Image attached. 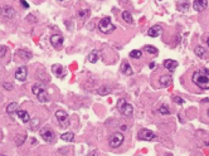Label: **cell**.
<instances>
[{"label":"cell","instance_id":"cell-7","mask_svg":"<svg viewBox=\"0 0 209 156\" xmlns=\"http://www.w3.org/2000/svg\"><path fill=\"white\" fill-rule=\"evenodd\" d=\"M138 137H139L140 140H144V141H152L154 139H156L155 133H154L152 131H150V130H145V129L141 130V131L139 132Z\"/></svg>","mask_w":209,"mask_h":156},{"label":"cell","instance_id":"cell-15","mask_svg":"<svg viewBox=\"0 0 209 156\" xmlns=\"http://www.w3.org/2000/svg\"><path fill=\"white\" fill-rule=\"evenodd\" d=\"M121 72H122V74H125V76H131L134 73V71H132V68H131L129 62H123V63L121 64Z\"/></svg>","mask_w":209,"mask_h":156},{"label":"cell","instance_id":"cell-27","mask_svg":"<svg viewBox=\"0 0 209 156\" xmlns=\"http://www.w3.org/2000/svg\"><path fill=\"white\" fill-rule=\"evenodd\" d=\"M189 6H190L189 0H179V2H178V8H179V10H186Z\"/></svg>","mask_w":209,"mask_h":156},{"label":"cell","instance_id":"cell-24","mask_svg":"<svg viewBox=\"0 0 209 156\" xmlns=\"http://www.w3.org/2000/svg\"><path fill=\"white\" fill-rule=\"evenodd\" d=\"M18 56L20 57V58H23V59H30L32 58V53L30 52H28V50H25V49H20V50H18Z\"/></svg>","mask_w":209,"mask_h":156},{"label":"cell","instance_id":"cell-37","mask_svg":"<svg viewBox=\"0 0 209 156\" xmlns=\"http://www.w3.org/2000/svg\"><path fill=\"white\" fill-rule=\"evenodd\" d=\"M154 67H155V63L152 62V63H150V68H154Z\"/></svg>","mask_w":209,"mask_h":156},{"label":"cell","instance_id":"cell-6","mask_svg":"<svg viewBox=\"0 0 209 156\" xmlns=\"http://www.w3.org/2000/svg\"><path fill=\"white\" fill-rule=\"evenodd\" d=\"M56 118H57V121L59 123V126H62V127H67L69 125V116H68V113L64 112L63 110H58L56 112Z\"/></svg>","mask_w":209,"mask_h":156},{"label":"cell","instance_id":"cell-34","mask_svg":"<svg viewBox=\"0 0 209 156\" xmlns=\"http://www.w3.org/2000/svg\"><path fill=\"white\" fill-rule=\"evenodd\" d=\"M4 88L8 89V91H12L13 89V86L10 85V83H4Z\"/></svg>","mask_w":209,"mask_h":156},{"label":"cell","instance_id":"cell-26","mask_svg":"<svg viewBox=\"0 0 209 156\" xmlns=\"http://www.w3.org/2000/svg\"><path fill=\"white\" fill-rule=\"evenodd\" d=\"M61 139L63 141H67V142H72L75 140V135H73V132H66V133H62Z\"/></svg>","mask_w":209,"mask_h":156},{"label":"cell","instance_id":"cell-25","mask_svg":"<svg viewBox=\"0 0 209 156\" xmlns=\"http://www.w3.org/2000/svg\"><path fill=\"white\" fill-rule=\"evenodd\" d=\"M78 16H79V18H81L82 20L87 19V18L90 16V9H87V8L79 9V10H78Z\"/></svg>","mask_w":209,"mask_h":156},{"label":"cell","instance_id":"cell-10","mask_svg":"<svg viewBox=\"0 0 209 156\" xmlns=\"http://www.w3.org/2000/svg\"><path fill=\"white\" fill-rule=\"evenodd\" d=\"M208 6V0H194L193 3V8L195 12H204Z\"/></svg>","mask_w":209,"mask_h":156},{"label":"cell","instance_id":"cell-42","mask_svg":"<svg viewBox=\"0 0 209 156\" xmlns=\"http://www.w3.org/2000/svg\"><path fill=\"white\" fill-rule=\"evenodd\" d=\"M159 2H160V0H159Z\"/></svg>","mask_w":209,"mask_h":156},{"label":"cell","instance_id":"cell-36","mask_svg":"<svg viewBox=\"0 0 209 156\" xmlns=\"http://www.w3.org/2000/svg\"><path fill=\"white\" fill-rule=\"evenodd\" d=\"M121 130L122 131H126L127 130V126H121Z\"/></svg>","mask_w":209,"mask_h":156},{"label":"cell","instance_id":"cell-21","mask_svg":"<svg viewBox=\"0 0 209 156\" xmlns=\"http://www.w3.org/2000/svg\"><path fill=\"white\" fill-rule=\"evenodd\" d=\"M194 53H195V56L198 57V58H205V56H207V52H205V48H203V47H196L195 49H194Z\"/></svg>","mask_w":209,"mask_h":156},{"label":"cell","instance_id":"cell-5","mask_svg":"<svg viewBox=\"0 0 209 156\" xmlns=\"http://www.w3.org/2000/svg\"><path fill=\"white\" fill-rule=\"evenodd\" d=\"M123 143V135L120 132H115L108 140V145L111 149H117Z\"/></svg>","mask_w":209,"mask_h":156},{"label":"cell","instance_id":"cell-39","mask_svg":"<svg viewBox=\"0 0 209 156\" xmlns=\"http://www.w3.org/2000/svg\"><path fill=\"white\" fill-rule=\"evenodd\" d=\"M208 116H209V108H208Z\"/></svg>","mask_w":209,"mask_h":156},{"label":"cell","instance_id":"cell-2","mask_svg":"<svg viewBox=\"0 0 209 156\" xmlns=\"http://www.w3.org/2000/svg\"><path fill=\"white\" fill-rule=\"evenodd\" d=\"M98 29L101 30L102 33H105V34H111V33L115 32L116 27H115V25L111 23V19L106 16V18H102V19L100 20V23H98Z\"/></svg>","mask_w":209,"mask_h":156},{"label":"cell","instance_id":"cell-14","mask_svg":"<svg viewBox=\"0 0 209 156\" xmlns=\"http://www.w3.org/2000/svg\"><path fill=\"white\" fill-rule=\"evenodd\" d=\"M164 67L168 69L169 72H174L175 69H176V67L179 66V63H178L176 60H173V59H166V60H164Z\"/></svg>","mask_w":209,"mask_h":156},{"label":"cell","instance_id":"cell-29","mask_svg":"<svg viewBox=\"0 0 209 156\" xmlns=\"http://www.w3.org/2000/svg\"><path fill=\"white\" fill-rule=\"evenodd\" d=\"M130 57H131V58H136V59H139V58L142 57V52H141V50H131V52H130Z\"/></svg>","mask_w":209,"mask_h":156},{"label":"cell","instance_id":"cell-16","mask_svg":"<svg viewBox=\"0 0 209 156\" xmlns=\"http://www.w3.org/2000/svg\"><path fill=\"white\" fill-rule=\"evenodd\" d=\"M37 98L39 100V102H42V103H47V102H49L50 101V98H49V95L47 93V91H46V88L44 89H42L38 95H37Z\"/></svg>","mask_w":209,"mask_h":156},{"label":"cell","instance_id":"cell-1","mask_svg":"<svg viewBox=\"0 0 209 156\" xmlns=\"http://www.w3.org/2000/svg\"><path fill=\"white\" fill-rule=\"evenodd\" d=\"M193 83L200 89H209V72L205 69H198L192 76Z\"/></svg>","mask_w":209,"mask_h":156},{"label":"cell","instance_id":"cell-41","mask_svg":"<svg viewBox=\"0 0 209 156\" xmlns=\"http://www.w3.org/2000/svg\"><path fill=\"white\" fill-rule=\"evenodd\" d=\"M59 2H61V0H59Z\"/></svg>","mask_w":209,"mask_h":156},{"label":"cell","instance_id":"cell-8","mask_svg":"<svg viewBox=\"0 0 209 156\" xmlns=\"http://www.w3.org/2000/svg\"><path fill=\"white\" fill-rule=\"evenodd\" d=\"M0 13H2L3 16L8 18V19H14L16 16V12H15V10L12 6H9V5L0 8Z\"/></svg>","mask_w":209,"mask_h":156},{"label":"cell","instance_id":"cell-18","mask_svg":"<svg viewBox=\"0 0 209 156\" xmlns=\"http://www.w3.org/2000/svg\"><path fill=\"white\" fill-rule=\"evenodd\" d=\"M159 85L161 87H168L171 85V77L170 76H161L159 78Z\"/></svg>","mask_w":209,"mask_h":156},{"label":"cell","instance_id":"cell-17","mask_svg":"<svg viewBox=\"0 0 209 156\" xmlns=\"http://www.w3.org/2000/svg\"><path fill=\"white\" fill-rule=\"evenodd\" d=\"M16 113H18V117L22 120L24 123H27V122L30 121V116H29V113H28L25 110H18Z\"/></svg>","mask_w":209,"mask_h":156},{"label":"cell","instance_id":"cell-11","mask_svg":"<svg viewBox=\"0 0 209 156\" xmlns=\"http://www.w3.org/2000/svg\"><path fill=\"white\" fill-rule=\"evenodd\" d=\"M27 76H28V68L25 67V66H23V67H19L18 69H16V72H15V78L18 79V81H25L27 79Z\"/></svg>","mask_w":209,"mask_h":156},{"label":"cell","instance_id":"cell-13","mask_svg":"<svg viewBox=\"0 0 209 156\" xmlns=\"http://www.w3.org/2000/svg\"><path fill=\"white\" fill-rule=\"evenodd\" d=\"M52 71H53L54 76H57L58 78H63L66 76V71H64L63 66H61V64H53L52 66Z\"/></svg>","mask_w":209,"mask_h":156},{"label":"cell","instance_id":"cell-33","mask_svg":"<svg viewBox=\"0 0 209 156\" xmlns=\"http://www.w3.org/2000/svg\"><path fill=\"white\" fill-rule=\"evenodd\" d=\"M6 47H0V57H4L6 54Z\"/></svg>","mask_w":209,"mask_h":156},{"label":"cell","instance_id":"cell-4","mask_svg":"<svg viewBox=\"0 0 209 156\" xmlns=\"http://www.w3.org/2000/svg\"><path fill=\"white\" fill-rule=\"evenodd\" d=\"M39 133H40V136L43 137V140H44L46 142H48V143H53V142H56V133H54V131L52 130V129H49V127L40 129Z\"/></svg>","mask_w":209,"mask_h":156},{"label":"cell","instance_id":"cell-22","mask_svg":"<svg viewBox=\"0 0 209 156\" xmlns=\"http://www.w3.org/2000/svg\"><path fill=\"white\" fill-rule=\"evenodd\" d=\"M16 111H18V103L16 102L9 103L8 107H6V113H9V115H13V113H15Z\"/></svg>","mask_w":209,"mask_h":156},{"label":"cell","instance_id":"cell-19","mask_svg":"<svg viewBox=\"0 0 209 156\" xmlns=\"http://www.w3.org/2000/svg\"><path fill=\"white\" fill-rule=\"evenodd\" d=\"M98 58H100V54H98L97 50H92L91 53L88 54V57H87L90 63H96V62L98 60Z\"/></svg>","mask_w":209,"mask_h":156},{"label":"cell","instance_id":"cell-12","mask_svg":"<svg viewBox=\"0 0 209 156\" xmlns=\"http://www.w3.org/2000/svg\"><path fill=\"white\" fill-rule=\"evenodd\" d=\"M161 33H163V28L160 25H154V27L149 28V30H148V35L151 38L159 37V35H161Z\"/></svg>","mask_w":209,"mask_h":156},{"label":"cell","instance_id":"cell-31","mask_svg":"<svg viewBox=\"0 0 209 156\" xmlns=\"http://www.w3.org/2000/svg\"><path fill=\"white\" fill-rule=\"evenodd\" d=\"M159 112L161 113V115H169L170 113V110H169V106L166 105H163L160 108H159Z\"/></svg>","mask_w":209,"mask_h":156},{"label":"cell","instance_id":"cell-30","mask_svg":"<svg viewBox=\"0 0 209 156\" xmlns=\"http://www.w3.org/2000/svg\"><path fill=\"white\" fill-rule=\"evenodd\" d=\"M42 89H44V87L43 86H42V85H39V83H37V85H34L33 87H32V92L34 93V95L37 96L38 95V93L42 91Z\"/></svg>","mask_w":209,"mask_h":156},{"label":"cell","instance_id":"cell-20","mask_svg":"<svg viewBox=\"0 0 209 156\" xmlns=\"http://www.w3.org/2000/svg\"><path fill=\"white\" fill-rule=\"evenodd\" d=\"M111 92H112V88L108 87V86H101L97 89V93H98V95H101V96H107V95H110Z\"/></svg>","mask_w":209,"mask_h":156},{"label":"cell","instance_id":"cell-9","mask_svg":"<svg viewBox=\"0 0 209 156\" xmlns=\"http://www.w3.org/2000/svg\"><path fill=\"white\" fill-rule=\"evenodd\" d=\"M50 44L56 49H61L62 45H63V37L61 34H53L50 37Z\"/></svg>","mask_w":209,"mask_h":156},{"label":"cell","instance_id":"cell-38","mask_svg":"<svg viewBox=\"0 0 209 156\" xmlns=\"http://www.w3.org/2000/svg\"><path fill=\"white\" fill-rule=\"evenodd\" d=\"M207 45H208V47H209V38H208V39H207Z\"/></svg>","mask_w":209,"mask_h":156},{"label":"cell","instance_id":"cell-23","mask_svg":"<svg viewBox=\"0 0 209 156\" xmlns=\"http://www.w3.org/2000/svg\"><path fill=\"white\" fill-rule=\"evenodd\" d=\"M122 19H123L127 24H134L132 15H131V13H130V12H127V10H125V12L122 13Z\"/></svg>","mask_w":209,"mask_h":156},{"label":"cell","instance_id":"cell-3","mask_svg":"<svg viewBox=\"0 0 209 156\" xmlns=\"http://www.w3.org/2000/svg\"><path fill=\"white\" fill-rule=\"evenodd\" d=\"M117 108H119V111H120V113L121 115H123V116H131L132 115V112H134V107H132V105H130V103H127V102H125V100H120L119 101V103H117Z\"/></svg>","mask_w":209,"mask_h":156},{"label":"cell","instance_id":"cell-35","mask_svg":"<svg viewBox=\"0 0 209 156\" xmlns=\"http://www.w3.org/2000/svg\"><path fill=\"white\" fill-rule=\"evenodd\" d=\"M20 4H22V5H23L25 9H28V8H29V5H28V3L25 2V0H20Z\"/></svg>","mask_w":209,"mask_h":156},{"label":"cell","instance_id":"cell-28","mask_svg":"<svg viewBox=\"0 0 209 156\" xmlns=\"http://www.w3.org/2000/svg\"><path fill=\"white\" fill-rule=\"evenodd\" d=\"M145 48V52H148V53H150V54H158V49H156L154 45H145L144 47Z\"/></svg>","mask_w":209,"mask_h":156},{"label":"cell","instance_id":"cell-32","mask_svg":"<svg viewBox=\"0 0 209 156\" xmlns=\"http://www.w3.org/2000/svg\"><path fill=\"white\" fill-rule=\"evenodd\" d=\"M173 101H174L175 103H178V105H183V103H184V100H183V98H180V97H178V96H176V97H174V98H173Z\"/></svg>","mask_w":209,"mask_h":156},{"label":"cell","instance_id":"cell-40","mask_svg":"<svg viewBox=\"0 0 209 156\" xmlns=\"http://www.w3.org/2000/svg\"><path fill=\"white\" fill-rule=\"evenodd\" d=\"M207 145H209V141H208V142H207Z\"/></svg>","mask_w":209,"mask_h":156}]
</instances>
